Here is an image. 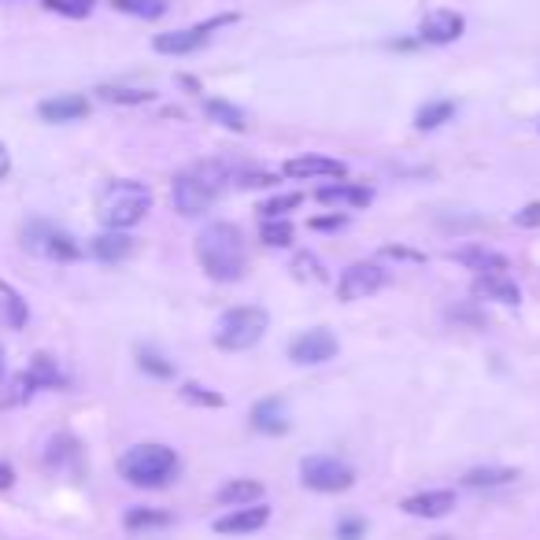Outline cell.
Here are the masks:
<instances>
[{
    "label": "cell",
    "instance_id": "cell-11",
    "mask_svg": "<svg viewBox=\"0 0 540 540\" xmlns=\"http://www.w3.org/2000/svg\"><path fill=\"white\" fill-rule=\"evenodd\" d=\"M463 30H467L463 15L448 12V8H433V12H426V19L418 23V37L430 41V45H452L455 37H463Z\"/></svg>",
    "mask_w": 540,
    "mask_h": 540
},
{
    "label": "cell",
    "instance_id": "cell-28",
    "mask_svg": "<svg viewBox=\"0 0 540 540\" xmlns=\"http://www.w3.org/2000/svg\"><path fill=\"white\" fill-rule=\"evenodd\" d=\"M97 97L108 100V104H148L156 93H152V89H130V86H100Z\"/></svg>",
    "mask_w": 540,
    "mask_h": 540
},
{
    "label": "cell",
    "instance_id": "cell-12",
    "mask_svg": "<svg viewBox=\"0 0 540 540\" xmlns=\"http://www.w3.org/2000/svg\"><path fill=\"white\" fill-rule=\"evenodd\" d=\"M252 430L270 433V437L289 430V407H285L282 396H267V400H259L252 407Z\"/></svg>",
    "mask_w": 540,
    "mask_h": 540
},
{
    "label": "cell",
    "instance_id": "cell-24",
    "mask_svg": "<svg viewBox=\"0 0 540 540\" xmlns=\"http://www.w3.org/2000/svg\"><path fill=\"white\" fill-rule=\"evenodd\" d=\"M204 115H208V119H215L219 126H226V130H234V134L248 130L245 111L234 108V104H226V100H204Z\"/></svg>",
    "mask_w": 540,
    "mask_h": 540
},
{
    "label": "cell",
    "instance_id": "cell-34",
    "mask_svg": "<svg viewBox=\"0 0 540 540\" xmlns=\"http://www.w3.org/2000/svg\"><path fill=\"white\" fill-rule=\"evenodd\" d=\"M141 370H148V374H156V378H171L174 367L167 363V359L152 356V352H141Z\"/></svg>",
    "mask_w": 540,
    "mask_h": 540
},
{
    "label": "cell",
    "instance_id": "cell-39",
    "mask_svg": "<svg viewBox=\"0 0 540 540\" xmlns=\"http://www.w3.org/2000/svg\"><path fill=\"white\" fill-rule=\"evenodd\" d=\"M344 222H348L344 215H330V219H315V222H311V230H341Z\"/></svg>",
    "mask_w": 540,
    "mask_h": 540
},
{
    "label": "cell",
    "instance_id": "cell-13",
    "mask_svg": "<svg viewBox=\"0 0 540 540\" xmlns=\"http://www.w3.org/2000/svg\"><path fill=\"white\" fill-rule=\"evenodd\" d=\"M455 507V492L452 489H433V492H418V496H407L404 511L411 518H444Z\"/></svg>",
    "mask_w": 540,
    "mask_h": 540
},
{
    "label": "cell",
    "instance_id": "cell-19",
    "mask_svg": "<svg viewBox=\"0 0 540 540\" xmlns=\"http://www.w3.org/2000/svg\"><path fill=\"white\" fill-rule=\"evenodd\" d=\"M134 252V241L123 234V230H108V234L93 237V256L104 259V263H119Z\"/></svg>",
    "mask_w": 540,
    "mask_h": 540
},
{
    "label": "cell",
    "instance_id": "cell-2",
    "mask_svg": "<svg viewBox=\"0 0 540 540\" xmlns=\"http://www.w3.org/2000/svg\"><path fill=\"white\" fill-rule=\"evenodd\" d=\"M226 167L219 160H200L193 163L189 171H182L174 178V208L178 215L185 219H193V215H204L211 211V204L222 197V189H226Z\"/></svg>",
    "mask_w": 540,
    "mask_h": 540
},
{
    "label": "cell",
    "instance_id": "cell-26",
    "mask_svg": "<svg viewBox=\"0 0 540 540\" xmlns=\"http://www.w3.org/2000/svg\"><path fill=\"white\" fill-rule=\"evenodd\" d=\"M452 115H455L452 100H430V104L415 115V126H418V130H437V126L448 123Z\"/></svg>",
    "mask_w": 540,
    "mask_h": 540
},
{
    "label": "cell",
    "instance_id": "cell-30",
    "mask_svg": "<svg viewBox=\"0 0 540 540\" xmlns=\"http://www.w3.org/2000/svg\"><path fill=\"white\" fill-rule=\"evenodd\" d=\"M119 12L137 15V19H160L167 12V0H111Z\"/></svg>",
    "mask_w": 540,
    "mask_h": 540
},
{
    "label": "cell",
    "instance_id": "cell-3",
    "mask_svg": "<svg viewBox=\"0 0 540 540\" xmlns=\"http://www.w3.org/2000/svg\"><path fill=\"white\" fill-rule=\"evenodd\" d=\"M152 208V189L134 178H115L97 193V219L108 230H130Z\"/></svg>",
    "mask_w": 540,
    "mask_h": 540
},
{
    "label": "cell",
    "instance_id": "cell-27",
    "mask_svg": "<svg viewBox=\"0 0 540 540\" xmlns=\"http://www.w3.org/2000/svg\"><path fill=\"white\" fill-rule=\"evenodd\" d=\"M130 533H141V529H163L171 526V515L167 511H152V507H134L130 515L123 518Z\"/></svg>",
    "mask_w": 540,
    "mask_h": 540
},
{
    "label": "cell",
    "instance_id": "cell-7",
    "mask_svg": "<svg viewBox=\"0 0 540 540\" xmlns=\"http://www.w3.org/2000/svg\"><path fill=\"white\" fill-rule=\"evenodd\" d=\"M385 285H389V270L385 267H378V263H352L341 274V282H337V296L344 304H352V300H367V296L381 293Z\"/></svg>",
    "mask_w": 540,
    "mask_h": 540
},
{
    "label": "cell",
    "instance_id": "cell-6",
    "mask_svg": "<svg viewBox=\"0 0 540 540\" xmlns=\"http://www.w3.org/2000/svg\"><path fill=\"white\" fill-rule=\"evenodd\" d=\"M300 481L315 492H344L352 489L356 474L337 455H307L304 463H300Z\"/></svg>",
    "mask_w": 540,
    "mask_h": 540
},
{
    "label": "cell",
    "instance_id": "cell-9",
    "mask_svg": "<svg viewBox=\"0 0 540 540\" xmlns=\"http://www.w3.org/2000/svg\"><path fill=\"white\" fill-rule=\"evenodd\" d=\"M234 19H237V15H219V19H208V23L189 26V30H171V34H160V37H152V49L163 52V56H185V52H197L200 45H208L211 30L234 23Z\"/></svg>",
    "mask_w": 540,
    "mask_h": 540
},
{
    "label": "cell",
    "instance_id": "cell-43",
    "mask_svg": "<svg viewBox=\"0 0 540 540\" xmlns=\"http://www.w3.org/2000/svg\"><path fill=\"white\" fill-rule=\"evenodd\" d=\"M433 540H452V537H433Z\"/></svg>",
    "mask_w": 540,
    "mask_h": 540
},
{
    "label": "cell",
    "instance_id": "cell-14",
    "mask_svg": "<svg viewBox=\"0 0 540 540\" xmlns=\"http://www.w3.org/2000/svg\"><path fill=\"white\" fill-rule=\"evenodd\" d=\"M37 115H41L45 123H74V119H86L89 115V100L74 97V93H63V97L41 100V104H37Z\"/></svg>",
    "mask_w": 540,
    "mask_h": 540
},
{
    "label": "cell",
    "instance_id": "cell-21",
    "mask_svg": "<svg viewBox=\"0 0 540 540\" xmlns=\"http://www.w3.org/2000/svg\"><path fill=\"white\" fill-rule=\"evenodd\" d=\"M511 481H518V470L511 467H474L463 474L467 489H496V485H511Z\"/></svg>",
    "mask_w": 540,
    "mask_h": 540
},
{
    "label": "cell",
    "instance_id": "cell-32",
    "mask_svg": "<svg viewBox=\"0 0 540 540\" xmlns=\"http://www.w3.org/2000/svg\"><path fill=\"white\" fill-rule=\"evenodd\" d=\"M45 8L56 15H67V19H86V15L93 12L89 0H45Z\"/></svg>",
    "mask_w": 540,
    "mask_h": 540
},
{
    "label": "cell",
    "instance_id": "cell-42",
    "mask_svg": "<svg viewBox=\"0 0 540 540\" xmlns=\"http://www.w3.org/2000/svg\"><path fill=\"white\" fill-rule=\"evenodd\" d=\"M0 374H4V352H0Z\"/></svg>",
    "mask_w": 540,
    "mask_h": 540
},
{
    "label": "cell",
    "instance_id": "cell-10",
    "mask_svg": "<svg viewBox=\"0 0 540 540\" xmlns=\"http://www.w3.org/2000/svg\"><path fill=\"white\" fill-rule=\"evenodd\" d=\"M337 356V337L330 330H304L300 337L289 341V359L300 367H315V363H330Z\"/></svg>",
    "mask_w": 540,
    "mask_h": 540
},
{
    "label": "cell",
    "instance_id": "cell-29",
    "mask_svg": "<svg viewBox=\"0 0 540 540\" xmlns=\"http://www.w3.org/2000/svg\"><path fill=\"white\" fill-rule=\"evenodd\" d=\"M259 237H263V245H270V248H289L293 245V226L285 219H263Z\"/></svg>",
    "mask_w": 540,
    "mask_h": 540
},
{
    "label": "cell",
    "instance_id": "cell-1",
    "mask_svg": "<svg viewBox=\"0 0 540 540\" xmlns=\"http://www.w3.org/2000/svg\"><path fill=\"white\" fill-rule=\"evenodd\" d=\"M197 259L215 282H241L248 270L245 234L234 222H208L197 234Z\"/></svg>",
    "mask_w": 540,
    "mask_h": 540
},
{
    "label": "cell",
    "instance_id": "cell-40",
    "mask_svg": "<svg viewBox=\"0 0 540 540\" xmlns=\"http://www.w3.org/2000/svg\"><path fill=\"white\" fill-rule=\"evenodd\" d=\"M12 485H15V470L8 467L4 459H0V492H4V489H12Z\"/></svg>",
    "mask_w": 540,
    "mask_h": 540
},
{
    "label": "cell",
    "instance_id": "cell-41",
    "mask_svg": "<svg viewBox=\"0 0 540 540\" xmlns=\"http://www.w3.org/2000/svg\"><path fill=\"white\" fill-rule=\"evenodd\" d=\"M8 174V152H4V145H0V178Z\"/></svg>",
    "mask_w": 540,
    "mask_h": 540
},
{
    "label": "cell",
    "instance_id": "cell-38",
    "mask_svg": "<svg viewBox=\"0 0 540 540\" xmlns=\"http://www.w3.org/2000/svg\"><path fill=\"white\" fill-rule=\"evenodd\" d=\"M278 182V178H274V174H245V178H241V189H259V185H274Z\"/></svg>",
    "mask_w": 540,
    "mask_h": 540
},
{
    "label": "cell",
    "instance_id": "cell-20",
    "mask_svg": "<svg viewBox=\"0 0 540 540\" xmlns=\"http://www.w3.org/2000/svg\"><path fill=\"white\" fill-rule=\"evenodd\" d=\"M259 496H263V485H259V481L237 478V481H226V485L219 489V504H226V507H248V504H256Z\"/></svg>",
    "mask_w": 540,
    "mask_h": 540
},
{
    "label": "cell",
    "instance_id": "cell-15",
    "mask_svg": "<svg viewBox=\"0 0 540 540\" xmlns=\"http://www.w3.org/2000/svg\"><path fill=\"white\" fill-rule=\"evenodd\" d=\"M285 174L289 178H344L348 167L341 160H330V156H296V160L285 163Z\"/></svg>",
    "mask_w": 540,
    "mask_h": 540
},
{
    "label": "cell",
    "instance_id": "cell-33",
    "mask_svg": "<svg viewBox=\"0 0 540 540\" xmlns=\"http://www.w3.org/2000/svg\"><path fill=\"white\" fill-rule=\"evenodd\" d=\"M182 400H185V404H200V407H222V404H226L219 393H208V389H204V385H197V381H189V385H185Z\"/></svg>",
    "mask_w": 540,
    "mask_h": 540
},
{
    "label": "cell",
    "instance_id": "cell-4",
    "mask_svg": "<svg viewBox=\"0 0 540 540\" xmlns=\"http://www.w3.org/2000/svg\"><path fill=\"white\" fill-rule=\"evenodd\" d=\"M119 474L137 489H163L178 474V455L167 444H134L119 459Z\"/></svg>",
    "mask_w": 540,
    "mask_h": 540
},
{
    "label": "cell",
    "instance_id": "cell-17",
    "mask_svg": "<svg viewBox=\"0 0 540 540\" xmlns=\"http://www.w3.org/2000/svg\"><path fill=\"white\" fill-rule=\"evenodd\" d=\"M474 296H485V300H496V304H518L522 300L518 285L507 274H478L474 278Z\"/></svg>",
    "mask_w": 540,
    "mask_h": 540
},
{
    "label": "cell",
    "instance_id": "cell-18",
    "mask_svg": "<svg viewBox=\"0 0 540 540\" xmlns=\"http://www.w3.org/2000/svg\"><path fill=\"white\" fill-rule=\"evenodd\" d=\"M315 197L322 200V204H337V208H363V204H370V189H363V185H348V182H337V185H322Z\"/></svg>",
    "mask_w": 540,
    "mask_h": 540
},
{
    "label": "cell",
    "instance_id": "cell-36",
    "mask_svg": "<svg viewBox=\"0 0 540 540\" xmlns=\"http://www.w3.org/2000/svg\"><path fill=\"white\" fill-rule=\"evenodd\" d=\"M296 274H300V278H307V274H311V278H322V270H319V263H315V259L311 256H296Z\"/></svg>",
    "mask_w": 540,
    "mask_h": 540
},
{
    "label": "cell",
    "instance_id": "cell-8",
    "mask_svg": "<svg viewBox=\"0 0 540 540\" xmlns=\"http://www.w3.org/2000/svg\"><path fill=\"white\" fill-rule=\"evenodd\" d=\"M23 245L30 248V252H37V256L60 259V263L82 256V248L74 245V241L63 234V230L49 226V222H30V226L23 230Z\"/></svg>",
    "mask_w": 540,
    "mask_h": 540
},
{
    "label": "cell",
    "instance_id": "cell-31",
    "mask_svg": "<svg viewBox=\"0 0 540 540\" xmlns=\"http://www.w3.org/2000/svg\"><path fill=\"white\" fill-rule=\"evenodd\" d=\"M300 204H304V197H300V193H282V197H274V200H267V204H263V219H282L285 211H293V208H300Z\"/></svg>",
    "mask_w": 540,
    "mask_h": 540
},
{
    "label": "cell",
    "instance_id": "cell-22",
    "mask_svg": "<svg viewBox=\"0 0 540 540\" xmlns=\"http://www.w3.org/2000/svg\"><path fill=\"white\" fill-rule=\"evenodd\" d=\"M30 381H34V389H60V385H67V378L60 374V367H56V359L45 356V352H37L34 359H30Z\"/></svg>",
    "mask_w": 540,
    "mask_h": 540
},
{
    "label": "cell",
    "instance_id": "cell-37",
    "mask_svg": "<svg viewBox=\"0 0 540 540\" xmlns=\"http://www.w3.org/2000/svg\"><path fill=\"white\" fill-rule=\"evenodd\" d=\"M337 537H341V540H359V537H363V522H359V518H348V522H341Z\"/></svg>",
    "mask_w": 540,
    "mask_h": 540
},
{
    "label": "cell",
    "instance_id": "cell-16",
    "mask_svg": "<svg viewBox=\"0 0 540 540\" xmlns=\"http://www.w3.org/2000/svg\"><path fill=\"white\" fill-rule=\"evenodd\" d=\"M267 518L270 511L263 504H252V507H237L234 515H226V518H215V533H256V529L267 526Z\"/></svg>",
    "mask_w": 540,
    "mask_h": 540
},
{
    "label": "cell",
    "instance_id": "cell-5",
    "mask_svg": "<svg viewBox=\"0 0 540 540\" xmlns=\"http://www.w3.org/2000/svg\"><path fill=\"white\" fill-rule=\"evenodd\" d=\"M267 333V311L256 304L234 307L219 319V330H215V344L226 348V352H245L252 344H259V337Z\"/></svg>",
    "mask_w": 540,
    "mask_h": 540
},
{
    "label": "cell",
    "instance_id": "cell-25",
    "mask_svg": "<svg viewBox=\"0 0 540 540\" xmlns=\"http://www.w3.org/2000/svg\"><path fill=\"white\" fill-rule=\"evenodd\" d=\"M0 311H4V322H8L12 330H23L26 319H30V311H26V300L15 293L8 282H0Z\"/></svg>",
    "mask_w": 540,
    "mask_h": 540
},
{
    "label": "cell",
    "instance_id": "cell-35",
    "mask_svg": "<svg viewBox=\"0 0 540 540\" xmlns=\"http://www.w3.org/2000/svg\"><path fill=\"white\" fill-rule=\"evenodd\" d=\"M515 226H522V230L540 226V204H526L522 211H515Z\"/></svg>",
    "mask_w": 540,
    "mask_h": 540
},
{
    "label": "cell",
    "instance_id": "cell-23",
    "mask_svg": "<svg viewBox=\"0 0 540 540\" xmlns=\"http://www.w3.org/2000/svg\"><path fill=\"white\" fill-rule=\"evenodd\" d=\"M455 259L467 263L470 270H478V274H507V259L500 252H489V248H463Z\"/></svg>",
    "mask_w": 540,
    "mask_h": 540
}]
</instances>
